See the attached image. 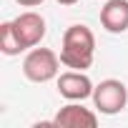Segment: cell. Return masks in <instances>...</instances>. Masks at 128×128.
Here are the masks:
<instances>
[{
	"label": "cell",
	"instance_id": "cell-1",
	"mask_svg": "<svg viewBox=\"0 0 128 128\" xmlns=\"http://www.w3.org/2000/svg\"><path fill=\"white\" fill-rule=\"evenodd\" d=\"M96 55V35L88 25H70L63 33L60 63L70 70H86L93 66Z\"/></svg>",
	"mask_w": 128,
	"mask_h": 128
},
{
	"label": "cell",
	"instance_id": "cell-2",
	"mask_svg": "<svg viewBox=\"0 0 128 128\" xmlns=\"http://www.w3.org/2000/svg\"><path fill=\"white\" fill-rule=\"evenodd\" d=\"M60 58L50 48H33L23 60V76L33 83H48L58 76Z\"/></svg>",
	"mask_w": 128,
	"mask_h": 128
},
{
	"label": "cell",
	"instance_id": "cell-3",
	"mask_svg": "<svg viewBox=\"0 0 128 128\" xmlns=\"http://www.w3.org/2000/svg\"><path fill=\"white\" fill-rule=\"evenodd\" d=\"M93 103H96V108H98L100 113L116 116V113H120V110L126 108V103H128V88H126L120 80H116V78L100 80V83L96 86V90H93Z\"/></svg>",
	"mask_w": 128,
	"mask_h": 128
},
{
	"label": "cell",
	"instance_id": "cell-4",
	"mask_svg": "<svg viewBox=\"0 0 128 128\" xmlns=\"http://www.w3.org/2000/svg\"><path fill=\"white\" fill-rule=\"evenodd\" d=\"M93 90H96V86L83 70H68V73H60V78H58V93L68 100L93 98Z\"/></svg>",
	"mask_w": 128,
	"mask_h": 128
},
{
	"label": "cell",
	"instance_id": "cell-5",
	"mask_svg": "<svg viewBox=\"0 0 128 128\" xmlns=\"http://www.w3.org/2000/svg\"><path fill=\"white\" fill-rule=\"evenodd\" d=\"M13 28H15V33H18V38H20V43H23L25 50L28 48H35L45 38V18L38 15V13H33V10L20 13L13 20Z\"/></svg>",
	"mask_w": 128,
	"mask_h": 128
},
{
	"label": "cell",
	"instance_id": "cell-6",
	"mask_svg": "<svg viewBox=\"0 0 128 128\" xmlns=\"http://www.w3.org/2000/svg\"><path fill=\"white\" fill-rule=\"evenodd\" d=\"M53 126H63V128H96L98 126V116L90 108H83L78 100H70L68 106H63L58 110V116L53 118Z\"/></svg>",
	"mask_w": 128,
	"mask_h": 128
},
{
	"label": "cell",
	"instance_id": "cell-7",
	"mask_svg": "<svg viewBox=\"0 0 128 128\" xmlns=\"http://www.w3.org/2000/svg\"><path fill=\"white\" fill-rule=\"evenodd\" d=\"M100 25L108 33L128 30V0H108L100 8Z\"/></svg>",
	"mask_w": 128,
	"mask_h": 128
},
{
	"label": "cell",
	"instance_id": "cell-8",
	"mask_svg": "<svg viewBox=\"0 0 128 128\" xmlns=\"http://www.w3.org/2000/svg\"><path fill=\"white\" fill-rule=\"evenodd\" d=\"M0 50L5 55H20L25 50L20 38H18V33H15V28H13V20L0 25Z\"/></svg>",
	"mask_w": 128,
	"mask_h": 128
},
{
	"label": "cell",
	"instance_id": "cell-9",
	"mask_svg": "<svg viewBox=\"0 0 128 128\" xmlns=\"http://www.w3.org/2000/svg\"><path fill=\"white\" fill-rule=\"evenodd\" d=\"M18 5H23V8H35V5H40L43 0H15Z\"/></svg>",
	"mask_w": 128,
	"mask_h": 128
},
{
	"label": "cell",
	"instance_id": "cell-10",
	"mask_svg": "<svg viewBox=\"0 0 128 128\" xmlns=\"http://www.w3.org/2000/svg\"><path fill=\"white\" fill-rule=\"evenodd\" d=\"M55 3H60V5H76L78 0H55Z\"/></svg>",
	"mask_w": 128,
	"mask_h": 128
}]
</instances>
